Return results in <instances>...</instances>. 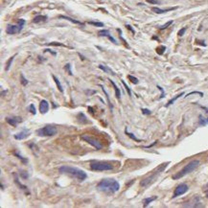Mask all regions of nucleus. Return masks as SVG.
Instances as JSON below:
<instances>
[{"mask_svg": "<svg viewBox=\"0 0 208 208\" xmlns=\"http://www.w3.org/2000/svg\"><path fill=\"white\" fill-rule=\"evenodd\" d=\"M20 175H21L22 178H28V174H27V172H23V171H21Z\"/></svg>", "mask_w": 208, "mask_h": 208, "instance_id": "79ce46f5", "label": "nucleus"}, {"mask_svg": "<svg viewBox=\"0 0 208 208\" xmlns=\"http://www.w3.org/2000/svg\"><path fill=\"white\" fill-rule=\"evenodd\" d=\"M14 176H15V184L19 187L21 190H23V191H26L28 194H29V192H28V188H27V186H25V185H23V184H21L20 183V181H19V179H18L17 177H16V175L15 174H14Z\"/></svg>", "mask_w": 208, "mask_h": 208, "instance_id": "a211bd4d", "label": "nucleus"}, {"mask_svg": "<svg viewBox=\"0 0 208 208\" xmlns=\"http://www.w3.org/2000/svg\"><path fill=\"white\" fill-rule=\"evenodd\" d=\"M205 195H206V197H208V183H207V185H206V187H205Z\"/></svg>", "mask_w": 208, "mask_h": 208, "instance_id": "a18cd8bd", "label": "nucleus"}, {"mask_svg": "<svg viewBox=\"0 0 208 208\" xmlns=\"http://www.w3.org/2000/svg\"><path fill=\"white\" fill-rule=\"evenodd\" d=\"M188 191V185L185 184V183H180L176 186V188L175 189L174 191V194H173V198H176L179 196H181L183 194H185L186 192Z\"/></svg>", "mask_w": 208, "mask_h": 208, "instance_id": "1a4fd4ad", "label": "nucleus"}, {"mask_svg": "<svg viewBox=\"0 0 208 208\" xmlns=\"http://www.w3.org/2000/svg\"><path fill=\"white\" fill-rule=\"evenodd\" d=\"M185 32H186V28H182V29H180V30L178 31V34H177V35H178L179 36H182L184 35Z\"/></svg>", "mask_w": 208, "mask_h": 208, "instance_id": "ea45409f", "label": "nucleus"}, {"mask_svg": "<svg viewBox=\"0 0 208 208\" xmlns=\"http://www.w3.org/2000/svg\"><path fill=\"white\" fill-rule=\"evenodd\" d=\"M126 27L128 28V29H129V30L132 34H134V33H135V32H134V30L132 29V27H131V26H129V25H126Z\"/></svg>", "mask_w": 208, "mask_h": 208, "instance_id": "c03bdc74", "label": "nucleus"}, {"mask_svg": "<svg viewBox=\"0 0 208 208\" xmlns=\"http://www.w3.org/2000/svg\"><path fill=\"white\" fill-rule=\"evenodd\" d=\"M20 83H21V84H22L23 87L27 86L28 83H29V82H28V80L23 76V74H20Z\"/></svg>", "mask_w": 208, "mask_h": 208, "instance_id": "7c9ffc66", "label": "nucleus"}, {"mask_svg": "<svg viewBox=\"0 0 208 208\" xmlns=\"http://www.w3.org/2000/svg\"><path fill=\"white\" fill-rule=\"evenodd\" d=\"M156 87L161 91V96H160V99H162V98H164L165 97V91L163 90V88L161 87H159V86H156Z\"/></svg>", "mask_w": 208, "mask_h": 208, "instance_id": "58836bf2", "label": "nucleus"}, {"mask_svg": "<svg viewBox=\"0 0 208 208\" xmlns=\"http://www.w3.org/2000/svg\"><path fill=\"white\" fill-rule=\"evenodd\" d=\"M25 20L20 18V19L17 20V25H9L6 29V32L8 35H15L16 33L21 32V30L23 29V26L25 25Z\"/></svg>", "mask_w": 208, "mask_h": 208, "instance_id": "0eeeda50", "label": "nucleus"}, {"mask_svg": "<svg viewBox=\"0 0 208 208\" xmlns=\"http://www.w3.org/2000/svg\"><path fill=\"white\" fill-rule=\"evenodd\" d=\"M142 112H143V114H151V110H149L147 108H142Z\"/></svg>", "mask_w": 208, "mask_h": 208, "instance_id": "37998d69", "label": "nucleus"}, {"mask_svg": "<svg viewBox=\"0 0 208 208\" xmlns=\"http://www.w3.org/2000/svg\"><path fill=\"white\" fill-rule=\"evenodd\" d=\"M49 110V103L46 100H41L40 102V111L41 114H45Z\"/></svg>", "mask_w": 208, "mask_h": 208, "instance_id": "f8f14e48", "label": "nucleus"}, {"mask_svg": "<svg viewBox=\"0 0 208 208\" xmlns=\"http://www.w3.org/2000/svg\"><path fill=\"white\" fill-rule=\"evenodd\" d=\"M81 138H82L83 141H86V142H87L89 145H91L92 147L95 148L97 151H99V150H101V149L103 148L102 143L100 142V141H98L97 139H95V138H92V137H90V136H88V135H82Z\"/></svg>", "mask_w": 208, "mask_h": 208, "instance_id": "6e6552de", "label": "nucleus"}, {"mask_svg": "<svg viewBox=\"0 0 208 208\" xmlns=\"http://www.w3.org/2000/svg\"><path fill=\"white\" fill-rule=\"evenodd\" d=\"M6 121L8 124H10L13 127H15L17 124H19V123L22 122V119L20 117H7Z\"/></svg>", "mask_w": 208, "mask_h": 208, "instance_id": "ddd939ff", "label": "nucleus"}, {"mask_svg": "<svg viewBox=\"0 0 208 208\" xmlns=\"http://www.w3.org/2000/svg\"><path fill=\"white\" fill-rule=\"evenodd\" d=\"M185 203L186 204H184V206H186V207H201V206H202V202H201V197L198 196L194 197L191 201H189Z\"/></svg>", "mask_w": 208, "mask_h": 208, "instance_id": "9d476101", "label": "nucleus"}, {"mask_svg": "<svg viewBox=\"0 0 208 208\" xmlns=\"http://www.w3.org/2000/svg\"><path fill=\"white\" fill-rule=\"evenodd\" d=\"M15 55H14L13 57H11V58H10V60H9V61L7 62V63H6V66H5V70H6V71H8L9 69H10L11 65H12V62H13V61H14V59H15Z\"/></svg>", "mask_w": 208, "mask_h": 208, "instance_id": "a878e982", "label": "nucleus"}, {"mask_svg": "<svg viewBox=\"0 0 208 208\" xmlns=\"http://www.w3.org/2000/svg\"><path fill=\"white\" fill-rule=\"evenodd\" d=\"M121 83H123V86L125 87V88H126V90H127V92H128V94H129V96H131V90H130V88L128 87V84L125 83V81H123V80H121Z\"/></svg>", "mask_w": 208, "mask_h": 208, "instance_id": "473e14b6", "label": "nucleus"}, {"mask_svg": "<svg viewBox=\"0 0 208 208\" xmlns=\"http://www.w3.org/2000/svg\"><path fill=\"white\" fill-rule=\"evenodd\" d=\"M70 66H71L70 63H67V64H66V65L64 66V69H65L66 71H67V73H68L69 75H71V76H72V71H71V69H70Z\"/></svg>", "mask_w": 208, "mask_h": 208, "instance_id": "c9c22d12", "label": "nucleus"}, {"mask_svg": "<svg viewBox=\"0 0 208 208\" xmlns=\"http://www.w3.org/2000/svg\"><path fill=\"white\" fill-rule=\"evenodd\" d=\"M78 121H79V123H81V124H87V123H89L87 121V116L84 115L83 113H82V112H80L78 114Z\"/></svg>", "mask_w": 208, "mask_h": 208, "instance_id": "aec40b11", "label": "nucleus"}, {"mask_svg": "<svg viewBox=\"0 0 208 208\" xmlns=\"http://www.w3.org/2000/svg\"><path fill=\"white\" fill-rule=\"evenodd\" d=\"M125 134L129 136V137H130L132 140H134V141H136V142H140V140L139 139H137L136 137H135V135L134 134H130V132H129L128 131V127H126L125 128Z\"/></svg>", "mask_w": 208, "mask_h": 208, "instance_id": "393cba45", "label": "nucleus"}, {"mask_svg": "<svg viewBox=\"0 0 208 208\" xmlns=\"http://www.w3.org/2000/svg\"><path fill=\"white\" fill-rule=\"evenodd\" d=\"M192 94H198V95H201V97H202V96H203V93H202V92H198V91H193V92H190V93L186 94V96H185V97H188V96H190V95H192Z\"/></svg>", "mask_w": 208, "mask_h": 208, "instance_id": "e433bc0d", "label": "nucleus"}, {"mask_svg": "<svg viewBox=\"0 0 208 208\" xmlns=\"http://www.w3.org/2000/svg\"><path fill=\"white\" fill-rule=\"evenodd\" d=\"M52 77H53V79H54V81H55V83H56V86H57V87H58L59 91H60V92H63V89H62V83H61L60 80L58 79V77H56L55 75H52Z\"/></svg>", "mask_w": 208, "mask_h": 208, "instance_id": "5701e85b", "label": "nucleus"}, {"mask_svg": "<svg viewBox=\"0 0 208 208\" xmlns=\"http://www.w3.org/2000/svg\"><path fill=\"white\" fill-rule=\"evenodd\" d=\"M98 35H99L100 36H107L108 39L112 43H114V44L117 43V41L114 40V37H112V36L110 35L109 31H108V30H102V31H100V32L98 33Z\"/></svg>", "mask_w": 208, "mask_h": 208, "instance_id": "4468645a", "label": "nucleus"}, {"mask_svg": "<svg viewBox=\"0 0 208 208\" xmlns=\"http://www.w3.org/2000/svg\"><path fill=\"white\" fill-rule=\"evenodd\" d=\"M165 50H166V47L165 46H159V47H157L155 51H156V53L158 55H162L165 52Z\"/></svg>", "mask_w": 208, "mask_h": 208, "instance_id": "c85d7f7f", "label": "nucleus"}, {"mask_svg": "<svg viewBox=\"0 0 208 208\" xmlns=\"http://www.w3.org/2000/svg\"><path fill=\"white\" fill-rule=\"evenodd\" d=\"M200 163H201L200 160H197V159L196 160H193V161H191L190 163H188L186 166H184L178 173H176V175H174L173 176V179H179V178L183 177L184 176L192 173L194 170H196L198 167Z\"/></svg>", "mask_w": 208, "mask_h": 208, "instance_id": "20e7f679", "label": "nucleus"}, {"mask_svg": "<svg viewBox=\"0 0 208 208\" xmlns=\"http://www.w3.org/2000/svg\"><path fill=\"white\" fill-rule=\"evenodd\" d=\"M60 18H62V19H66V20H68V21H70V22H72L74 24H78V25H81V26H83L84 25L83 22H81L79 20H76V19H73V18H71L69 16H66V15H60Z\"/></svg>", "mask_w": 208, "mask_h": 208, "instance_id": "dca6fc26", "label": "nucleus"}, {"mask_svg": "<svg viewBox=\"0 0 208 208\" xmlns=\"http://www.w3.org/2000/svg\"><path fill=\"white\" fill-rule=\"evenodd\" d=\"M47 20L46 15H36L34 17L33 23H40V22H45Z\"/></svg>", "mask_w": 208, "mask_h": 208, "instance_id": "f3484780", "label": "nucleus"}, {"mask_svg": "<svg viewBox=\"0 0 208 208\" xmlns=\"http://www.w3.org/2000/svg\"><path fill=\"white\" fill-rule=\"evenodd\" d=\"M146 1L150 4H159L158 0H146Z\"/></svg>", "mask_w": 208, "mask_h": 208, "instance_id": "a19ab883", "label": "nucleus"}, {"mask_svg": "<svg viewBox=\"0 0 208 208\" xmlns=\"http://www.w3.org/2000/svg\"><path fill=\"white\" fill-rule=\"evenodd\" d=\"M128 79L132 83H134V84H137L139 82H138V79L137 78H135V77H134V76H131V75H129L128 76Z\"/></svg>", "mask_w": 208, "mask_h": 208, "instance_id": "2f4dec72", "label": "nucleus"}, {"mask_svg": "<svg viewBox=\"0 0 208 208\" xmlns=\"http://www.w3.org/2000/svg\"><path fill=\"white\" fill-rule=\"evenodd\" d=\"M29 134H30V130L28 129H24L20 132H18V134H15L14 137L16 140H23V139H25Z\"/></svg>", "mask_w": 208, "mask_h": 208, "instance_id": "9b49d317", "label": "nucleus"}, {"mask_svg": "<svg viewBox=\"0 0 208 208\" xmlns=\"http://www.w3.org/2000/svg\"><path fill=\"white\" fill-rule=\"evenodd\" d=\"M57 132H58V130H57L56 127L51 126V125H47L41 129H36V134L39 136H42V137H51V136L56 135Z\"/></svg>", "mask_w": 208, "mask_h": 208, "instance_id": "423d86ee", "label": "nucleus"}, {"mask_svg": "<svg viewBox=\"0 0 208 208\" xmlns=\"http://www.w3.org/2000/svg\"><path fill=\"white\" fill-rule=\"evenodd\" d=\"M90 169L95 172H103V171H109L113 169V165L106 161H92L90 163Z\"/></svg>", "mask_w": 208, "mask_h": 208, "instance_id": "39448f33", "label": "nucleus"}, {"mask_svg": "<svg viewBox=\"0 0 208 208\" xmlns=\"http://www.w3.org/2000/svg\"><path fill=\"white\" fill-rule=\"evenodd\" d=\"M88 24H90V25H93V26H95V27H104V23H102V22H96V21H89V22H88Z\"/></svg>", "mask_w": 208, "mask_h": 208, "instance_id": "72a5a7b5", "label": "nucleus"}, {"mask_svg": "<svg viewBox=\"0 0 208 208\" xmlns=\"http://www.w3.org/2000/svg\"><path fill=\"white\" fill-rule=\"evenodd\" d=\"M200 119H198V124H200L201 126H205L208 124V117L207 118H204L202 115H200V117H198Z\"/></svg>", "mask_w": 208, "mask_h": 208, "instance_id": "b1692460", "label": "nucleus"}, {"mask_svg": "<svg viewBox=\"0 0 208 208\" xmlns=\"http://www.w3.org/2000/svg\"><path fill=\"white\" fill-rule=\"evenodd\" d=\"M173 22H174L173 20H170V21H168L167 23H165L164 25L160 26V27L158 28V29H159V30H165V29H167V28H168L170 25H172V24H173Z\"/></svg>", "mask_w": 208, "mask_h": 208, "instance_id": "cd10ccee", "label": "nucleus"}, {"mask_svg": "<svg viewBox=\"0 0 208 208\" xmlns=\"http://www.w3.org/2000/svg\"><path fill=\"white\" fill-rule=\"evenodd\" d=\"M29 111H30V112L32 113V114H34V115H35L36 113V107H35V106L33 105V104H31V105L29 106Z\"/></svg>", "mask_w": 208, "mask_h": 208, "instance_id": "f704fd0d", "label": "nucleus"}, {"mask_svg": "<svg viewBox=\"0 0 208 208\" xmlns=\"http://www.w3.org/2000/svg\"><path fill=\"white\" fill-rule=\"evenodd\" d=\"M48 45H49V46H63V47H65L64 44L60 43V42H50Z\"/></svg>", "mask_w": 208, "mask_h": 208, "instance_id": "4c0bfd02", "label": "nucleus"}, {"mask_svg": "<svg viewBox=\"0 0 208 208\" xmlns=\"http://www.w3.org/2000/svg\"><path fill=\"white\" fill-rule=\"evenodd\" d=\"M176 9H177V7H173V8H167V9H159V8H156V7H155V8H153L152 10H153V12H155V14H158V15H160V14H165V13H167V12H170V11H174V10H176Z\"/></svg>", "mask_w": 208, "mask_h": 208, "instance_id": "2eb2a0df", "label": "nucleus"}, {"mask_svg": "<svg viewBox=\"0 0 208 208\" xmlns=\"http://www.w3.org/2000/svg\"><path fill=\"white\" fill-rule=\"evenodd\" d=\"M109 83L112 84L113 88H114V90H115V96H116V98H117V99H120V98H121V91H120L119 87L116 86V83H115L114 82H113L112 80H109Z\"/></svg>", "mask_w": 208, "mask_h": 208, "instance_id": "6ab92c4d", "label": "nucleus"}, {"mask_svg": "<svg viewBox=\"0 0 208 208\" xmlns=\"http://www.w3.org/2000/svg\"><path fill=\"white\" fill-rule=\"evenodd\" d=\"M14 155H15V156H16V157L18 158V159H20V160H21V161H22L23 163H27V162H28V160H27L26 158H24L23 156H21V155H19V153H17V152H15V153H14Z\"/></svg>", "mask_w": 208, "mask_h": 208, "instance_id": "c756f323", "label": "nucleus"}, {"mask_svg": "<svg viewBox=\"0 0 208 208\" xmlns=\"http://www.w3.org/2000/svg\"><path fill=\"white\" fill-rule=\"evenodd\" d=\"M156 198H157L156 196H154V197H146V198H144V200H143V206H144V207H147L151 202H153L154 201H155Z\"/></svg>", "mask_w": 208, "mask_h": 208, "instance_id": "412c9836", "label": "nucleus"}, {"mask_svg": "<svg viewBox=\"0 0 208 208\" xmlns=\"http://www.w3.org/2000/svg\"><path fill=\"white\" fill-rule=\"evenodd\" d=\"M99 191H102L106 194H114L120 189V184L115 179H102L97 184Z\"/></svg>", "mask_w": 208, "mask_h": 208, "instance_id": "f257e3e1", "label": "nucleus"}, {"mask_svg": "<svg viewBox=\"0 0 208 208\" xmlns=\"http://www.w3.org/2000/svg\"><path fill=\"white\" fill-rule=\"evenodd\" d=\"M99 68H100V69H102L104 72H106V73H110L111 75H115V74H114V72L111 71L109 68L106 67V66H104V65H102V64H100V65H99Z\"/></svg>", "mask_w": 208, "mask_h": 208, "instance_id": "bb28decb", "label": "nucleus"}, {"mask_svg": "<svg viewBox=\"0 0 208 208\" xmlns=\"http://www.w3.org/2000/svg\"><path fill=\"white\" fill-rule=\"evenodd\" d=\"M168 164H169V162H165V163L160 164L152 175L149 176H147V177H145V178H143L142 180L140 181V186H141V187H143V188L150 186L151 184H152V183L155 180V178H156L160 174H161L165 169H166V167L168 166Z\"/></svg>", "mask_w": 208, "mask_h": 208, "instance_id": "7ed1b4c3", "label": "nucleus"}, {"mask_svg": "<svg viewBox=\"0 0 208 208\" xmlns=\"http://www.w3.org/2000/svg\"><path fill=\"white\" fill-rule=\"evenodd\" d=\"M183 95H184V92H181V93H179L178 95H176V97H174L173 99H171V100H170V101H169V102H168V103L166 104V107H169V106L173 105V104H174V103H175V102H176V100H177L178 98H180V97H181V96H183Z\"/></svg>", "mask_w": 208, "mask_h": 208, "instance_id": "4be33fe9", "label": "nucleus"}, {"mask_svg": "<svg viewBox=\"0 0 208 208\" xmlns=\"http://www.w3.org/2000/svg\"><path fill=\"white\" fill-rule=\"evenodd\" d=\"M59 172L61 174H65V175H68L74 178H77L80 181L84 180V179L87 177V173L83 172V170H81L79 168L71 167V166H62L59 169Z\"/></svg>", "mask_w": 208, "mask_h": 208, "instance_id": "f03ea898", "label": "nucleus"}]
</instances>
